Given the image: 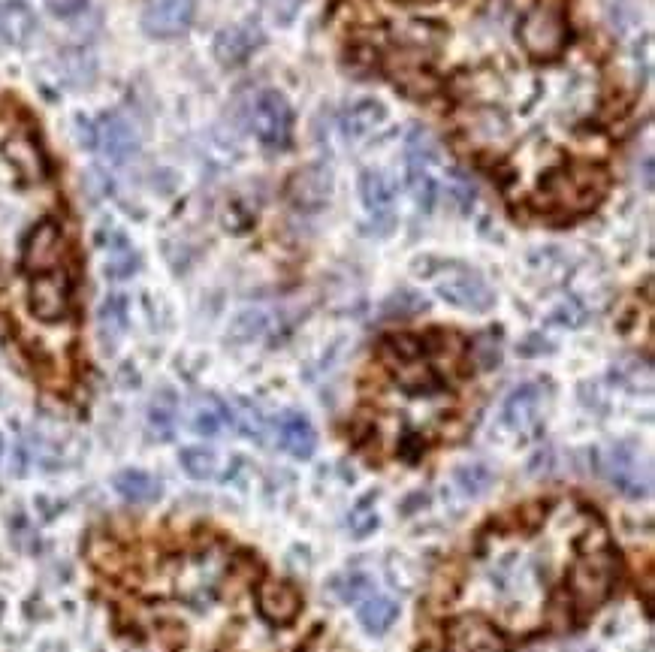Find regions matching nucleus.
Wrapping results in <instances>:
<instances>
[{"instance_id": "obj_13", "label": "nucleus", "mask_w": 655, "mask_h": 652, "mask_svg": "<svg viewBox=\"0 0 655 652\" xmlns=\"http://www.w3.org/2000/svg\"><path fill=\"white\" fill-rule=\"evenodd\" d=\"M94 145L115 163H124L136 154L139 148V139H136V130L133 124L118 115V112H106L94 121Z\"/></svg>"}, {"instance_id": "obj_31", "label": "nucleus", "mask_w": 655, "mask_h": 652, "mask_svg": "<svg viewBox=\"0 0 655 652\" xmlns=\"http://www.w3.org/2000/svg\"><path fill=\"white\" fill-rule=\"evenodd\" d=\"M429 308V302L420 296V293H414V290H399V293H393L384 305H381V314L387 317V320H402V317H414V314H420V311H426Z\"/></svg>"}, {"instance_id": "obj_34", "label": "nucleus", "mask_w": 655, "mask_h": 652, "mask_svg": "<svg viewBox=\"0 0 655 652\" xmlns=\"http://www.w3.org/2000/svg\"><path fill=\"white\" fill-rule=\"evenodd\" d=\"M348 526L354 532V538H369L375 529H378V511H375V496H366L363 502L354 505L351 517H348Z\"/></svg>"}, {"instance_id": "obj_39", "label": "nucleus", "mask_w": 655, "mask_h": 652, "mask_svg": "<svg viewBox=\"0 0 655 652\" xmlns=\"http://www.w3.org/2000/svg\"><path fill=\"white\" fill-rule=\"evenodd\" d=\"M85 4H88V0H49V10H52L55 16H73V13H79Z\"/></svg>"}, {"instance_id": "obj_28", "label": "nucleus", "mask_w": 655, "mask_h": 652, "mask_svg": "<svg viewBox=\"0 0 655 652\" xmlns=\"http://www.w3.org/2000/svg\"><path fill=\"white\" fill-rule=\"evenodd\" d=\"M106 248H109V257H106V275L115 278V281L130 278V275L136 272V266H139V257H136V251L127 245V239L115 236L112 245H106Z\"/></svg>"}, {"instance_id": "obj_10", "label": "nucleus", "mask_w": 655, "mask_h": 652, "mask_svg": "<svg viewBox=\"0 0 655 652\" xmlns=\"http://www.w3.org/2000/svg\"><path fill=\"white\" fill-rule=\"evenodd\" d=\"M64 230L58 221L46 218V221H37L28 236H25V248H22V263L31 275H43V272H52L58 269L61 257H64Z\"/></svg>"}, {"instance_id": "obj_32", "label": "nucleus", "mask_w": 655, "mask_h": 652, "mask_svg": "<svg viewBox=\"0 0 655 652\" xmlns=\"http://www.w3.org/2000/svg\"><path fill=\"white\" fill-rule=\"evenodd\" d=\"M465 136L480 148V145H486V142L505 139V136H508V121H505V118H496V115H474Z\"/></svg>"}, {"instance_id": "obj_25", "label": "nucleus", "mask_w": 655, "mask_h": 652, "mask_svg": "<svg viewBox=\"0 0 655 652\" xmlns=\"http://www.w3.org/2000/svg\"><path fill=\"white\" fill-rule=\"evenodd\" d=\"M97 323H100V333L106 342H115L124 330H127V299L112 293L103 305H100V314H97Z\"/></svg>"}, {"instance_id": "obj_19", "label": "nucleus", "mask_w": 655, "mask_h": 652, "mask_svg": "<svg viewBox=\"0 0 655 652\" xmlns=\"http://www.w3.org/2000/svg\"><path fill=\"white\" fill-rule=\"evenodd\" d=\"M544 402L541 384H520L508 399H505V423L514 429H526L538 420Z\"/></svg>"}, {"instance_id": "obj_21", "label": "nucleus", "mask_w": 655, "mask_h": 652, "mask_svg": "<svg viewBox=\"0 0 655 652\" xmlns=\"http://www.w3.org/2000/svg\"><path fill=\"white\" fill-rule=\"evenodd\" d=\"M115 489H118V496L130 505H151L160 499V480L148 471H139V468L118 471Z\"/></svg>"}, {"instance_id": "obj_17", "label": "nucleus", "mask_w": 655, "mask_h": 652, "mask_svg": "<svg viewBox=\"0 0 655 652\" xmlns=\"http://www.w3.org/2000/svg\"><path fill=\"white\" fill-rule=\"evenodd\" d=\"M360 191H363V203L372 212L375 224L381 233H387L393 227V188L390 179L378 170H366L360 179Z\"/></svg>"}, {"instance_id": "obj_7", "label": "nucleus", "mask_w": 655, "mask_h": 652, "mask_svg": "<svg viewBox=\"0 0 655 652\" xmlns=\"http://www.w3.org/2000/svg\"><path fill=\"white\" fill-rule=\"evenodd\" d=\"M447 652H508V640L489 619L465 613L447 625Z\"/></svg>"}, {"instance_id": "obj_4", "label": "nucleus", "mask_w": 655, "mask_h": 652, "mask_svg": "<svg viewBox=\"0 0 655 652\" xmlns=\"http://www.w3.org/2000/svg\"><path fill=\"white\" fill-rule=\"evenodd\" d=\"M595 468L613 489H619V493L628 496V499H643L649 493V486H652L649 465L643 462L640 450L634 444H628V441L598 450L595 453Z\"/></svg>"}, {"instance_id": "obj_8", "label": "nucleus", "mask_w": 655, "mask_h": 652, "mask_svg": "<svg viewBox=\"0 0 655 652\" xmlns=\"http://www.w3.org/2000/svg\"><path fill=\"white\" fill-rule=\"evenodd\" d=\"M197 0H145L142 28L154 40H176L194 25Z\"/></svg>"}, {"instance_id": "obj_12", "label": "nucleus", "mask_w": 655, "mask_h": 652, "mask_svg": "<svg viewBox=\"0 0 655 652\" xmlns=\"http://www.w3.org/2000/svg\"><path fill=\"white\" fill-rule=\"evenodd\" d=\"M28 302L37 320L43 323H58L70 314V278L58 269L34 275Z\"/></svg>"}, {"instance_id": "obj_33", "label": "nucleus", "mask_w": 655, "mask_h": 652, "mask_svg": "<svg viewBox=\"0 0 655 652\" xmlns=\"http://www.w3.org/2000/svg\"><path fill=\"white\" fill-rule=\"evenodd\" d=\"M372 589H375V583H372V577L363 574V571H354V574H345V577H336V580H333V592H336L345 604L363 601Z\"/></svg>"}, {"instance_id": "obj_16", "label": "nucleus", "mask_w": 655, "mask_h": 652, "mask_svg": "<svg viewBox=\"0 0 655 652\" xmlns=\"http://www.w3.org/2000/svg\"><path fill=\"white\" fill-rule=\"evenodd\" d=\"M275 435H278V447L287 450L296 459H308L317 447V435L314 426L305 414L299 411H284L275 420Z\"/></svg>"}, {"instance_id": "obj_36", "label": "nucleus", "mask_w": 655, "mask_h": 652, "mask_svg": "<svg viewBox=\"0 0 655 652\" xmlns=\"http://www.w3.org/2000/svg\"><path fill=\"white\" fill-rule=\"evenodd\" d=\"M263 330H266V317H263L260 311H245V314H239L236 323H233V339L251 342V339L263 336Z\"/></svg>"}, {"instance_id": "obj_24", "label": "nucleus", "mask_w": 655, "mask_h": 652, "mask_svg": "<svg viewBox=\"0 0 655 652\" xmlns=\"http://www.w3.org/2000/svg\"><path fill=\"white\" fill-rule=\"evenodd\" d=\"M399 619V604L393 598H366L360 607V622L369 634H384L393 622Z\"/></svg>"}, {"instance_id": "obj_2", "label": "nucleus", "mask_w": 655, "mask_h": 652, "mask_svg": "<svg viewBox=\"0 0 655 652\" xmlns=\"http://www.w3.org/2000/svg\"><path fill=\"white\" fill-rule=\"evenodd\" d=\"M520 46L535 61H556L571 40L565 0H538L517 28Z\"/></svg>"}, {"instance_id": "obj_26", "label": "nucleus", "mask_w": 655, "mask_h": 652, "mask_svg": "<svg viewBox=\"0 0 655 652\" xmlns=\"http://www.w3.org/2000/svg\"><path fill=\"white\" fill-rule=\"evenodd\" d=\"M456 483H459V489H462L465 496L480 499V496L489 493V486L496 483V477H493V471H489L483 462H468V465L456 468Z\"/></svg>"}, {"instance_id": "obj_18", "label": "nucleus", "mask_w": 655, "mask_h": 652, "mask_svg": "<svg viewBox=\"0 0 655 652\" xmlns=\"http://www.w3.org/2000/svg\"><path fill=\"white\" fill-rule=\"evenodd\" d=\"M387 118V109L375 100H357L351 109H345L342 115V136L348 142H360L369 139Z\"/></svg>"}, {"instance_id": "obj_14", "label": "nucleus", "mask_w": 655, "mask_h": 652, "mask_svg": "<svg viewBox=\"0 0 655 652\" xmlns=\"http://www.w3.org/2000/svg\"><path fill=\"white\" fill-rule=\"evenodd\" d=\"M257 607H260L263 619H269L275 625H290L302 613V595L290 583L269 580V583H260V589H257Z\"/></svg>"}, {"instance_id": "obj_11", "label": "nucleus", "mask_w": 655, "mask_h": 652, "mask_svg": "<svg viewBox=\"0 0 655 652\" xmlns=\"http://www.w3.org/2000/svg\"><path fill=\"white\" fill-rule=\"evenodd\" d=\"M0 154L10 163V170L16 173L19 182L25 185H40L49 179V160L40 148V142L28 133V130H13L4 145H0Z\"/></svg>"}, {"instance_id": "obj_38", "label": "nucleus", "mask_w": 655, "mask_h": 652, "mask_svg": "<svg viewBox=\"0 0 655 652\" xmlns=\"http://www.w3.org/2000/svg\"><path fill=\"white\" fill-rule=\"evenodd\" d=\"M583 317H586V311H583L577 302H568V305H562V308L553 314V320H556V323H562V326H580V323H583Z\"/></svg>"}, {"instance_id": "obj_20", "label": "nucleus", "mask_w": 655, "mask_h": 652, "mask_svg": "<svg viewBox=\"0 0 655 652\" xmlns=\"http://www.w3.org/2000/svg\"><path fill=\"white\" fill-rule=\"evenodd\" d=\"M227 426H233L230 420V405L218 396H200L191 408V429L203 438H215L218 432H224Z\"/></svg>"}, {"instance_id": "obj_22", "label": "nucleus", "mask_w": 655, "mask_h": 652, "mask_svg": "<svg viewBox=\"0 0 655 652\" xmlns=\"http://www.w3.org/2000/svg\"><path fill=\"white\" fill-rule=\"evenodd\" d=\"M176 420H179V402L170 390H163L151 399L148 405V426L160 441H170L176 435Z\"/></svg>"}, {"instance_id": "obj_6", "label": "nucleus", "mask_w": 655, "mask_h": 652, "mask_svg": "<svg viewBox=\"0 0 655 652\" xmlns=\"http://www.w3.org/2000/svg\"><path fill=\"white\" fill-rule=\"evenodd\" d=\"M251 130L269 148H284L293 133V109L281 91H260L251 106Z\"/></svg>"}, {"instance_id": "obj_3", "label": "nucleus", "mask_w": 655, "mask_h": 652, "mask_svg": "<svg viewBox=\"0 0 655 652\" xmlns=\"http://www.w3.org/2000/svg\"><path fill=\"white\" fill-rule=\"evenodd\" d=\"M616 580H619V559L607 547L592 550V556L577 559L571 565V571H568L571 604L580 613H592L595 607H601L607 601V595L613 592Z\"/></svg>"}, {"instance_id": "obj_30", "label": "nucleus", "mask_w": 655, "mask_h": 652, "mask_svg": "<svg viewBox=\"0 0 655 652\" xmlns=\"http://www.w3.org/2000/svg\"><path fill=\"white\" fill-rule=\"evenodd\" d=\"M179 462H182V468H185L194 480H209V477H215V471H218V456H215V450H209V447H185V450L179 453Z\"/></svg>"}, {"instance_id": "obj_40", "label": "nucleus", "mask_w": 655, "mask_h": 652, "mask_svg": "<svg viewBox=\"0 0 655 652\" xmlns=\"http://www.w3.org/2000/svg\"><path fill=\"white\" fill-rule=\"evenodd\" d=\"M523 354H538V351H547V345H541V339L538 336H532L523 348H520Z\"/></svg>"}, {"instance_id": "obj_5", "label": "nucleus", "mask_w": 655, "mask_h": 652, "mask_svg": "<svg viewBox=\"0 0 655 652\" xmlns=\"http://www.w3.org/2000/svg\"><path fill=\"white\" fill-rule=\"evenodd\" d=\"M435 163H438V145L423 127H414L408 136V185L423 212H432L438 200V182L432 176Z\"/></svg>"}, {"instance_id": "obj_27", "label": "nucleus", "mask_w": 655, "mask_h": 652, "mask_svg": "<svg viewBox=\"0 0 655 652\" xmlns=\"http://www.w3.org/2000/svg\"><path fill=\"white\" fill-rule=\"evenodd\" d=\"M230 420H233V429H239L242 435L254 438V441H263L266 435V417L260 414L257 405H251L248 399H239L236 405H230Z\"/></svg>"}, {"instance_id": "obj_9", "label": "nucleus", "mask_w": 655, "mask_h": 652, "mask_svg": "<svg viewBox=\"0 0 655 652\" xmlns=\"http://www.w3.org/2000/svg\"><path fill=\"white\" fill-rule=\"evenodd\" d=\"M435 287H438V296L444 302H450L456 308H465V311H489V308H493V302H496V293L489 290V284L477 272H471L465 266L447 269L438 278Z\"/></svg>"}, {"instance_id": "obj_1", "label": "nucleus", "mask_w": 655, "mask_h": 652, "mask_svg": "<svg viewBox=\"0 0 655 652\" xmlns=\"http://www.w3.org/2000/svg\"><path fill=\"white\" fill-rule=\"evenodd\" d=\"M604 188H607V179L598 167H592V163L586 160L562 163V167H553L541 179L535 206L553 215H580L598 206V200L604 197Z\"/></svg>"}, {"instance_id": "obj_37", "label": "nucleus", "mask_w": 655, "mask_h": 652, "mask_svg": "<svg viewBox=\"0 0 655 652\" xmlns=\"http://www.w3.org/2000/svg\"><path fill=\"white\" fill-rule=\"evenodd\" d=\"M447 194H450V200H453L459 209H471L474 200H477L474 185H471L465 176H459V173H453V179H450V185H447Z\"/></svg>"}, {"instance_id": "obj_35", "label": "nucleus", "mask_w": 655, "mask_h": 652, "mask_svg": "<svg viewBox=\"0 0 655 652\" xmlns=\"http://www.w3.org/2000/svg\"><path fill=\"white\" fill-rule=\"evenodd\" d=\"M471 354H474V363L480 369H496L502 363V342L496 333H483L474 345H471Z\"/></svg>"}, {"instance_id": "obj_23", "label": "nucleus", "mask_w": 655, "mask_h": 652, "mask_svg": "<svg viewBox=\"0 0 655 652\" xmlns=\"http://www.w3.org/2000/svg\"><path fill=\"white\" fill-rule=\"evenodd\" d=\"M31 34H34V13L22 4V0H13V4L0 13V37L19 46Z\"/></svg>"}, {"instance_id": "obj_41", "label": "nucleus", "mask_w": 655, "mask_h": 652, "mask_svg": "<svg viewBox=\"0 0 655 652\" xmlns=\"http://www.w3.org/2000/svg\"><path fill=\"white\" fill-rule=\"evenodd\" d=\"M10 4H13V0H0V13H4V10H7Z\"/></svg>"}, {"instance_id": "obj_29", "label": "nucleus", "mask_w": 655, "mask_h": 652, "mask_svg": "<svg viewBox=\"0 0 655 652\" xmlns=\"http://www.w3.org/2000/svg\"><path fill=\"white\" fill-rule=\"evenodd\" d=\"M326 197H330V173L308 170L305 176H299V182H296V200H299L302 206L317 209Z\"/></svg>"}, {"instance_id": "obj_15", "label": "nucleus", "mask_w": 655, "mask_h": 652, "mask_svg": "<svg viewBox=\"0 0 655 652\" xmlns=\"http://www.w3.org/2000/svg\"><path fill=\"white\" fill-rule=\"evenodd\" d=\"M263 43V31L260 25L254 22H242V25H233V28H224L218 37H215V55L221 64L233 67V64H242L245 58H251Z\"/></svg>"}]
</instances>
